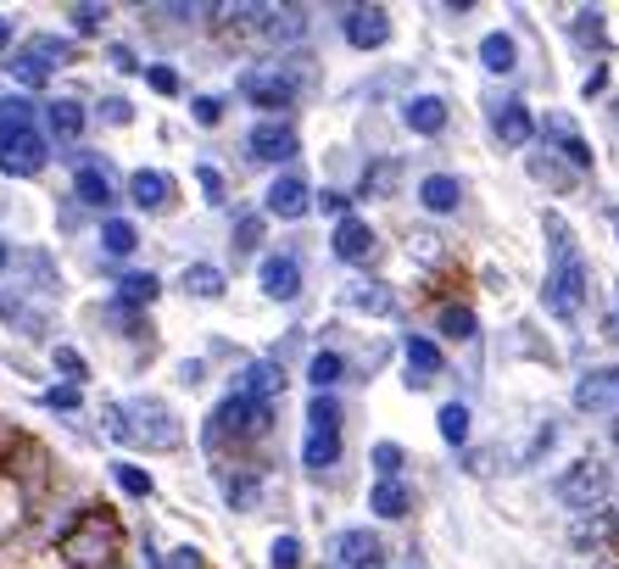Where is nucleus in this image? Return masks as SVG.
<instances>
[{
  "mask_svg": "<svg viewBox=\"0 0 619 569\" xmlns=\"http://www.w3.org/2000/svg\"><path fill=\"white\" fill-rule=\"evenodd\" d=\"M547 241H552V252H547V285H541V302H547V313L552 318H580V307H586V285H591V274H586V257H580V246H574V235H569V224L558 218V213H547Z\"/></svg>",
  "mask_w": 619,
  "mask_h": 569,
  "instance_id": "f257e3e1",
  "label": "nucleus"
},
{
  "mask_svg": "<svg viewBox=\"0 0 619 569\" xmlns=\"http://www.w3.org/2000/svg\"><path fill=\"white\" fill-rule=\"evenodd\" d=\"M46 157H51V140L40 135V107L29 96H7L0 101V174L35 179Z\"/></svg>",
  "mask_w": 619,
  "mask_h": 569,
  "instance_id": "f03ea898",
  "label": "nucleus"
},
{
  "mask_svg": "<svg viewBox=\"0 0 619 569\" xmlns=\"http://www.w3.org/2000/svg\"><path fill=\"white\" fill-rule=\"evenodd\" d=\"M107 424H112V435L118 441H135V447H179V419H174V408L168 402H157V396H135V402H118V408H107Z\"/></svg>",
  "mask_w": 619,
  "mask_h": 569,
  "instance_id": "7ed1b4c3",
  "label": "nucleus"
},
{
  "mask_svg": "<svg viewBox=\"0 0 619 569\" xmlns=\"http://www.w3.org/2000/svg\"><path fill=\"white\" fill-rule=\"evenodd\" d=\"M62 558L79 563V569H101V563H112V558H118V524H112V513H107V508L79 513V530L62 536Z\"/></svg>",
  "mask_w": 619,
  "mask_h": 569,
  "instance_id": "20e7f679",
  "label": "nucleus"
},
{
  "mask_svg": "<svg viewBox=\"0 0 619 569\" xmlns=\"http://www.w3.org/2000/svg\"><path fill=\"white\" fill-rule=\"evenodd\" d=\"M268 419H274V408L268 402H252V396H224L213 413H207V447H229V441H252V435H263L268 430Z\"/></svg>",
  "mask_w": 619,
  "mask_h": 569,
  "instance_id": "39448f33",
  "label": "nucleus"
},
{
  "mask_svg": "<svg viewBox=\"0 0 619 569\" xmlns=\"http://www.w3.org/2000/svg\"><path fill=\"white\" fill-rule=\"evenodd\" d=\"M73 62V46L62 40V35H35L23 51H12V62H7V73L18 79V85H29V90H40L57 68H68Z\"/></svg>",
  "mask_w": 619,
  "mask_h": 569,
  "instance_id": "423d86ee",
  "label": "nucleus"
},
{
  "mask_svg": "<svg viewBox=\"0 0 619 569\" xmlns=\"http://www.w3.org/2000/svg\"><path fill=\"white\" fill-rule=\"evenodd\" d=\"M240 96L257 112H291V101L302 96V79H296V68H246L240 73Z\"/></svg>",
  "mask_w": 619,
  "mask_h": 569,
  "instance_id": "0eeeda50",
  "label": "nucleus"
},
{
  "mask_svg": "<svg viewBox=\"0 0 619 569\" xmlns=\"http://www.w3.org/2000/svg\"><path fill=\"white\" fill-rule=\"evenodd\" d=\"M552 497H558L563 508L591 513V502H602V497H608V469H602L597 458H580V463H569V469L552 480Z\"/></svg>",
  "mask_w": 619,
  "mask_h": 569,
  "instance_id": "6e6552de",
  "label": "nucleus"
},
{
  "mask_svg": "<svg viewBox=\"0 0 619 569\" xmlns=\"http://www.w3.org/2000/svg\"><path fill=\"white\" fill-rule=\"evenodd\" d=\"M296 129L285 118H263L246 129V163H291L296 157Z\"/></svg>",
  "mask_w": 619,
  "mask_h": 569,
  "instance_id": "1a4fd4ad",
  "label": "nucleus"
},
{
  "mask_svg": "<svg viewBox=\"0 0 619 569\" xmlns=\"http://www.w3.org/2000/svg\"><path fill=\"white\" fill-rule=\"evenodd\" d=\"M330 558H335V569H380V563H385V547H380V536H374L369 524H346V530H335Z\"/></svg>",
  "mask_w": 619,
  "mask_h": 569,
  "instance_id": "9d476101",
  "label": "nucleus"
},
{
  "mask_svg": "<svg viewBox=\"0 0 619 569\" xmlns=\"http://www.w3.org/2000/svg\"><path fill=\"white\" fill-rule=\"evenodd\" d=\"M341 35L352 51H380L391 40V12L385 7H346L341 12Z\"/></svg>",
  "mask_w": 619,
  "mask_h": 569,
  "instance_id": "9b49d317",
  "label": "nucleus"
},
{
  "mask_svg": "<svg viewBox=\"0 0 619 569\" xmlns=\"http://www.w3.org/2000/svg\"><path fill=\"white\" fill-rule=\"evenodd\" d=\"M330 252L341 257V263H374V252H380V235H374V224L369 218H357V213H346L341 224H335V235H330Z\"/></svg>",
  "mask_w": 619,
  "mask_h": 569,
  "instance_id": "f8f14e48",
  "label": "nucleus"
},
{
  "mask_svg": "<svg viewBox=\"0 0 619 569\" xmlns=\"http://www.w3.org/2000/svg\"><path fill=\"white\" fill-rule=\"evenodd\" d=\"M257 285H263V296H274V302H296V296H302V257H296V252H268V257L257 263Z\"/></svg>",
  "mask_w": 619,
  "mask_h": 569,
  "instance_id": "ddd939ff",
  "label": "nucleus"
},
{
  "mask_svg": "<svg viewBox=\"0 0 619 569\" xmlns=\"http://www.w3.org/2000/svg\"><path fill=\"white\" fill-rule=\"evenodd\" d=\"M307 207H313V185H307L302 174H279V179L268 185V196H263V213H268V218H285V224H296Z\"/></svg>",
  "mask_w": 619,
  "mask_h": 569,
  "instance_id": "4468645a",
  "label": "nucleus"
},
{
  "mask_svg": "<svg viewBox=\"0 0 619 569\" xmlns=\"http://www.w3.org/2000/svg\"><path fill=\"white\" fill-rule=\"evenodd\" d=\"M574 408H580V413H608V408H619V363L586 369L580 385H574Z\"/></svg>",
  "mask_w": 619,
  "mask_h": 569,
  "instance_id": "2eb2a0df",
  "label": "nucleus"
},
{
  "mask_svg": "<svg viewBox=\"0 0 619 569\" xmlns=\"http://www.w3.org/2000/svg\"><path fill=\"white\" fill-rule=\"evenodd\" d=\"M485 124H491V135H497L502 146H513V151L536 140V118H530V107H524V101H491Z\"/></svg>",
  "mask_w": 619,
  "mask_h": 569,
  "instance_id": "dca6fc26",
  "label": "nucleus"
},
{
  "mask_svg": "<svg viewBox=\"0 0 619 569\" xmlns=\"http://www.w3.org/2000/svg\"><path fill=\"white\" fill-rule=\"evenodd\" d=\"M174 196H179L174 174H163V168H135L129 174V202L140 213H163V207H174Z\"/></svg>",
  "mask_w": 619,
  "mask_h": 569,
  "instance_id": "f3484780",
  "label": "nucleus"
},
{
  "mask_svg": "<svg viewBox=\"0 0 619 569\" xmlns=\"http://www.w3.org/2000/svg\"><path fill=\"white\" fill-rule=\"evenodd\" d=\"M541 135H547V151H552V157L563 151L569 174H586V168H591V146L574 135V124H569V118H547V124H541Z\"/></svg>",
  "mask_w": 619,
  "mask_h": 569,
  "instance_id": "a211bd4d",
  "label": "nucleus"
},
{
  "mask_svg": "<svg viewBox=\"0 0 619 569\" xmlns=\"http://www.w3.org/2000/svg\"><path fill=\"white\" fill-rule=\"evenodd\" d=\"M402 129H407V135H424V140L441 135V129H446V96H430V90H424V96H407V101H402Z\"/></svg>",
  "mask_w": 619,
  "mask_h": 569,
  "instance_id": "6ab92c4d",
  "label": "nucleus"
},
{
  "mask_svg": "<svg viewBox=\"0 0 619 569\" xmlns=\"http://www.w3.org/2000/svg\"><path fill=\"white\" fill-rule=\"evenodd\" d=\"M402 357H407V385H430L446 369V357L430 335H402Z\"/></svg>",
  "mask_w": 619,
  "mask_h": 569,
  "instance_id": "aec40b11",
  "label": "nucleus"
},
{
  "mask_svg": "<svg viewBox=\"0 0 619 569\" xmlns=\"http://www.w3.org/2000/svg\"><path fill=\"white\" fill-rule=\"evenodd\" d=\"M419 207L435 213V218L458 213V207H463V179H458V174H424V179H419Z\"/></svg>",
  "mask_w": 619,
  "mask_h": 569,
  "instance_id": "412c9836",
  "label": "nucleus"
},
{
  "mask_svg": "<svg viewBox=\"0 0 619 569\" xmlns=\"http://www.w3.org/2000/svg\"><path fill=\"white\" fill-rule=\"evenodd\" d=\"M257 35L263 40H274V46H291V40H302L307 35V12H296V7H257Z\"/></svg>",
  "mask_w": 619,
  "mask_h": 569,
  "instance_id": "4be33fe9",
  "label": "nucleus"
},
{
  "mask_svg": "<svg viewBox=\"0 0 619 569\" xmlns=\"http://www.w3.org/2000/svg\"><path fill=\"white\" fill-rule=\"evenodd\" d=\"M73 196H79L85 207H112V174H107V163L85 157V163L73 168Z\"/></svg>",
  "mask_w": 619,
  "mask_h": 569,
  "instance_id": "5701e85b",
  "label": "nucleus"
},
{
  "mask_svg": "<svg viewBox=\"0 0 619 569\" xmlns=\"http://www.w3.org/2000/svg\"><path fill=\"white\" fill-rule=\"evenodd\" d=\"M279 391H285V369H279L274 357H257V363L240 369V396H252V402H274Z\"/></svg>",
  "mask_w": 619,
  "mask_h": 569,
  "instance_id": "b1692460",
  "label": "nucleus"
},
{
  "mask_svg": "<svg viewBox=\"0 0 619 569\" xmlns=\"http://www.w3.org/2000/svg\"><path fill=\"white\" fill-rule=\"evenodd\" d=\"M480 68H485L491 79H508V73L519 68V40L502 35V29H491V35L480 40Z\"/></svg>",
  "mask_w": 619,
  "mask_h": 569,
  "instance_id": "393cba45",
  "label": "nucleus"
},
{
  "mask_svg": "<svg viewBox=\"0 0 619 569\" xmlns=\"http://www.w3.org/2000/svg\"><path fill=\"white\" fill-rule=\"evenodd\" d=\"M346 307H357V313H369V318H391V313H396V296H391V285H380V279H357V285H346Z\"/></svg>",
  "mask_w": 619,
  "mask_h": 569,
  "instance_id": "a878e982",
  "label": "nucleus"
},
{
  "mask_svg": "<svg viewBox=\"0 0 619 569\" xmlns=\"http://www.w3.org/2000/svg\"><path fill=\"white\" fill-rule=\"evenodd\" d=\"M335 463H341V430H307V441H302V469L324 474V469H335Z\"/></svg>",
  "mask_w": 619,
  "mask_h": 569,
  "instance_id": "bb28decb",
  "label": "nucleus"
},
{
  "mask_svg": "<svg viewBox=\"0 0 619 569\" xmlns=\"http://www.w3.org/2000/svg\"><path fill=\"white\" fill-rule=\"evenodd\" d=\"M369 513H380V519H407V513H413V491H407L402 480H374Z\"/></svg>",
  "mask_w": 619,
  "mask_h": 569,
  "instance_id": "cd10ccee",
  "label": "nucleus"
},
{
  "mask_svg": "<svg viewBox=\"0 0 619 569\" xmlns=\"http://www.w3.org/2000/svg\"><path fill=\"white\" fill-rule=\"evenodd\" d=\"M85 124H90V118H85L79 101H51V107H46V129H51L57 140H79Z\"/></svg>",
  "mask_w": 619,
  "mask_h": 569,
  "instance_id": "c85d7f7f",
  "label": "nucleus"
},
{
  "mask_svg": "<svg viewBox=\"0 0 619 569\" xmlns=\"http://www.w3.org/2000/svg\"><path fill=\"white\" fill-rule=\"evenodd\" d=\"M179 285H185L190 296L213 302V296H224V268H218V263H190V268L179 274Z\"/></svg>",
  "mask_w": 619,
  "mask_h": 569,
  "instance_id": "c756f323",
  "label": "nucleus"
},
{
  "mask_svg": "<svg viewBox=\"0 0 619 569\" xmlns=\"http://www.w3.org/2000/svg\"><path fill=\"white\" fill-rule=\"evenodd\" d=\"M435 330H441L446 341H474V335H480V318H474V307L446 302V307H441V318H435Z\"/></svg>",
  "mask_w": 619,
  "mask_h": 569,
  "instance_id": "7c9ffc66",
  "label": "nucleus"
},
{
  "mask_svg": "<svg viewBox=\"0 0 619 569\" xmlns=\"http://www.w3.org/2000/svg\"><path fill=\"white\" fill-rule=\"evenodd\" d=\"M341 374H346V357H341L335 346L313 352V363H307V380H313V391H335V385H341Z\"/></svg>",
  "mask_w": 619,
  "mask_h": 569,
  "instance_id": "2f4dec72",
  "label": "nucleus"
},
{
  "mask_svg": "<svg viewBox=\"0 0 619 569\" xmlns=\"http://www.w3.org/2000/svg\"><path fill=\"white\" fill-rule=\"evenodd\" d=\"M101 246H107V257H135L140 229H135L129 218H107V224H101Z\"/></svg>",
  "mask_w": 619,
  "mask_h": 569,
  "instance_id": "473e14b6",
  "label": "nucleus"
},
{
  "mask_svg": "<svg viewBox=\"0 0 619 569\" xmlns=\"http://www.w3.org/2000/svg\"><path fill=\"white\" fill-rule=\"evenodd\" d=\"M257 497H263L257 469H235V474H224V502H229V508H252Z\"/></svg>",
  "mask_w": 619,
  "mask_h": 569,
  "instance_id": "72a5a7b5",
  "label": "nucleus"
},
{
  "mask_svg": "<svg viewBox=\"0 0 619 569\" xmlns=\"http://www.w3.org/2000/svg\"><path fill=\"white\" fill-rule=\"evenodd\" d=\"M157 291H163L157 274H124L118 279V302L124 307H146V302H157Z\"/></svg>",
  "mask_w": 619,
  "mask_h": 569,
  "instance_id": "f704fd0d",
  "label": "nucleus"
},
{
  "mask_svg": "<svg viewBox=\"0 0 619 569\" xmlns=\"http://www.w3.org/2000/svg\"><path fill=\"white\" fill-rule=\"evenodd\" d=\"M435 424H441V441H446V447H463V441H469V408H463V402H446V408L435 413Z\"/></svg>",
  "mask_w": 619,
  "mask_h": 569,
  "instance_id": "c9c22d12",
  "label": "nucleus"
},
{
  "mask_svg": "<svg viewBox=\"0 0 619 569\" xmlns=\"http://www.w3.org/2000/svg\"><path fill=\"white\" fill-rule=\"evenodd\" d=\"M396 174H402V163H396V157H380L374 168H363V196H391Z\"/></svg>",
  "mask_w": 619,
  "mask_h": 569,
  "instance_id": "e433bc0d",
  "label": "nucleus"
},
{
  "mask_svg": "<svg viewBox=\"0 0 619 569\" xmlns=\"http://www.w3.org/2000/svg\"><path fill=\"white\" fill-rule=\"evenodd\" d=\"M112 480H118V491H129V497H151V474L140 469V463H112Z\"/></svg>",
  "mask_w": 619,
  "mask_h": 569,
  "instance_id": "4c0bfd02",
  "label": "nucleus"
},
{
  "mask_svg": "<svg viewBox=\"0 0 619 569\" xmlns=\"http://www.w3.org/2000/svg\"><path fill=\"white\" fill-rule=\"evenodd\" d=\"M569 536H574V547H597V541H608V536H613V519H608V513L574 519V530H569Z\"/></svg>",
  "mask_w": 619,
  "mask_h": 569,
  "instance_id": "58836bf2",
  "label": "nucleus"
},
{
  "mask_svg": "<svg viewBox=\"0 0 619 569\" xmlns=\"http://www.w3.org/2000/svg\"><path fill=\"white\" fill-rule=\"evenodd\" d=\"M530 174H536V179H547L552 190H569V185H574V174H569V168H558V163H552V151L530 157Z\"/></svg>",
  "mask_w": 619,
  "mask_h": 569,
  "instance_id": "ea45409f",
  "label": "nucleus"
},
{
  "mask_svg": "<svg viewBox=\"0 0 619 569\" xmlns=\"http://www.w3.org/2000/svg\"><path fill=\"white\" fill-rule=\"evenodd\" d=\"M263 246V213H240L235 218V252H257Z\"/></svg>",
  "mask_w": 619,
  "mask_h": 569,
  "instance_id": "a19ab883",
  "label": "nucleus"
},
{
  "mask_svg": "<svg viewBox=\"0 0 619 569\" xmlns=\"http://www.w3.org/2000/svg\"><path fill=\"white\" fill-rule=\"evenodd\" d=\"M268 569H302V541H296V536H274Z\"/></svg>",
  "mask_w": 619,
  "mask_h": 569,
  "instance_id": "79ce46f5",
  "label": "nucleus"
},
{
  "mask_svg": "<svg viewBox=\"0 0 619 569\" xmlns=\"http://www.w3.org/2000/svg\"><path fill=\"white\" fill-rule=\"evenodd\" d=\"M140 73H146V85H151L157 96H179V73H174L168 62H146Z\"/></svg>",
  "mask_w": 619,
  "mask_h": 569,
  "instance_id": "37998d69",
  "label": "nucleus"
},
{
  "mask_svg": "<svg viewBox=\"0 0 619 569\" xmlns=\"http://www.w3.org/2000/svg\"><path fill=\"white\" fill-rule=\"evenodd\" d=\"M374 469H380V480H396V474H402V447H396V441H380V447H374Z\"/></svg>",
  "mask_w": 619,
  "mask_h": 569,
  "instance_id": "c03bdc74",
  "label": "nucleus"
},
{
  "mask_svg": "<svg viewBox=\"0 0 619 569\" xmlns=\"http://www.w3.org/2000/svg\"><path fill=\"white\" fill-rule=\"evenodd\" d=\"M0 318H12V324H23V330H46V318H40V313H29L18 296H0Z\"/></svg>",
  "mask_w": 619,
  "mask_h": 569,
  "instance_id": "a18cd8bd",
  "label": "nucleus"
},
{
  "mask_svg": "<svg viewBox=\"0 0 619 569\" xmlns=\"http://www.w3.org/2000/svg\"><path fill=\"white\" fill-rule=\"evenodd\" d=\"M190 118H196L202 129H213V124L224 118V96H196V101H190Z\"/></svg>",
  "mask_w": 619,
  "mask_h": 569,
  "instance_id": "49530a36",
  "label": "nucleus"
},
{
  "mask_svg": "<svg viewBox=\"0 0 619 569\" xmlns=\"http://www.w3.org/2000/svg\"><path fill=\"white\" fill-rule=\"evenodd\" d=\"M68 18H73V29H79V35H101V23H107V7H73Z\"/></svg>",
  "mask_w": 619,
  "mask_h": 569,
  "instance_id": "de8ad7c7",
  "label": "nucleus"
},
{
  "mask_svg": "<svg viewBox=\"0 0 619 569\" xmlns=\"http://www.w3.org/2000/svg\"><path fill=\"white\" fill-rule=\"evenodd\" d=\"M79 402H85V396H79V385H73V380H68V385H51V391H46V408H57V413H73Z\"/></svg>",
  "mask_w": 619,
  "mask_h": 569,
  "instance_id": "09e8293b",
  "label": "nucleus"
},
{
  "mask_svg": "<svg viewBox=\"0 0 619 569\" xmlns=\"http://www.w3.org/2000/svg\"><path fill=\"white\" fill-rule=\"evenodd\" d=\"M318 207H324V213L341 224V218L352 213V196H346V190H324V196H318Z\"/></svg>",
  "mask_w": 619,
  "mask_h": 569,
  "instance_id": "8fccbe9b",
  "label": "nucleus"
},
{
  "mask_svg": "<svg viewBox=\"0 0 619 569\" xmlns=\"http://www.w3.org/2000/svg\"><path fill=\"white\" fill-rule=\"evenodd\" d=\"M157 569H202V552H196V547H179V552L157 558Z\"/></svg>",
  "mask_w": 619,
  "mask_h": 569,
  "instance_id": "3c124183",
  "label": "nucleus"
},
{
  "mask_svg": "<svg viewBox=\"0 0 619 569\" xmlns=\"http://www.w3.org/2000/svg\"><path fill=\"white\" fill-rule=\"evenodd\" d=\"M101 118H107V124H129V118H135V107H129L124 96H107V101H101Z\"/></svg>",
  "mask_w": 619,
  "mask_h": 569,
  "instance_id": "603ef678",
  "label": "nucleus"
},
{
  "mask_svg": "<svg viewBox=\"0 0 619 569\" xmlns=\"http://www.w3.org/2000/svg\"><path fill=\"white\" fill-rule=\"evenodd\" d=\"M57 369H62V374H73V380H85V374H90V369H85V357H79L73 346H57Z\"/></svg>",
  "mask_w": 619,
  "mask_h": 569,
  "instance_id": "864d4df0",
  "label": "nucleus"
},
{
  "mask_svg": "<svg viewBox=\"0 0 619 569\" xmlns=\"http://www.w3.org/2000/svg\"><path fill=\"white\" fill-rule=\"evenodd\" d=\"M196 179H202L207 202H224V174H218V168H196Z\"/></svg>",
  "mask_w": 619,
  "mask_h": 569,
  "instance_id": "5fc2aeb1",
  "label": "nucleus"
},
{
  "mask_svg": "<svg viewBox=\"0 0 619 569\" xmlns=\"http://www.w3.org/2000/svg\"><path fill=\"white\" fill-rule=\"evenodd\" d=\"M112 68H118V73H140L146 62H140V57H135L129 46H112Z\"/></svg>",
  "mask_w": 619,
  "mask_h": 569,
  "instance_id": "6e6d98bb",
  "label": "nucleus"
},
{
  "mask_svg": "<svg viewBox=\"0 0 619 569\" xmlns=\"http://www.w3.org/2000/svg\"><path fill=\"white\" fill-rule=\"evenodd\" d=\"M602 90H608V68H591L586 73V96H602Z\"/></svg>",
  "mask_w": 619,
  "mask_h": 569,
  "instance_id": "4d7b16f0",
  "label": "nucleus"
},
{
  "mask_svg": "<svg viewBox=\"0 0 619 569\" xmlns=\"http://www.w3.org/2000/svg\"><path fill=\"white\" fill-rule=\"evenodd\" d=\"M602 335H608V341L619 346V313H613V307H608V318H602Z\"/></svg>",
  "mask_w": 619,
  "mask_h": 569,
  "instance_id": "13d9d810",
  "label": "nucleus"
},
{
  "mask_svg": "<svg viewBox=\"0 0 619 569\" xmlns=\"http://www.w3.org/2000/svg\"><path fill=\"white\" fill-rule=\"evenodd\" d=\"M7 46H12V23H7V18H0V51H7Z\"/></svg>",
  "mask_w": 619,
  "mask_h": 569,
  "instance_id": "bf43d9fd",
  "label": "nucleus"
},
{
  "mask_svg": "<svg viewBox=\"0 0 619 569\" xmlns=\"http://www.w3.org/2000/svg\"><path fill=\"white\" fill-rule=\"evenodd\" d=\"M7 263H12V246H7V241H0V268H7Z\"/></svg>",
  "mask_w": 619,
  "mask_h": 569,
  "instance_id": "052dcab7",
  "label": "nucleus"
},
{
  "mask_svg": "<svg viewBox=\"0 0 619 569\" xmlns=\"http://www.w3.org/2000/svg\"><path fill=\"white\" fill-rule=\"evenodd\" d=\"M608 224H613V235H619V207H608Z\"/></svg>",
  "mask_w": 619,
  "mask_h": 569,
  "instance_id": "680f3d73",
  "label": "nucleus"
},
{
  "mask_svg": "<svg viewBox=\"0 0 619 569\" xmlns=\"http://www.w3.org/2000/svg\"><path fill=\"white\" fill-rule=\"evenodd\" d=\"M613 313H619V285H613Z\"/></svg>",
  "mask_w": 619,
  "mask_h": 569,
  "instance_id": "e2e57ef3",
  "label": "nucleus"
}]
</instances>
